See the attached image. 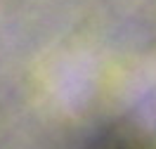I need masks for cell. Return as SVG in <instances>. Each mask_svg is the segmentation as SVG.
<instances>
[{
	"instance_id": "1",
	"label": "cell",
	"mask_w": 156,
	"mask_h": 149,
	"mask_svg": "<svg viewBox=\"0 0 156 149\" xmlns=\"http://www.w3.org/2000/svg\"><path fill=\"white\" fill-rule=\"evenodd\" d=\"M92 149H140V147L123 137H104V140H97L92 144Z\"/></svg>"
}]
</instances>
